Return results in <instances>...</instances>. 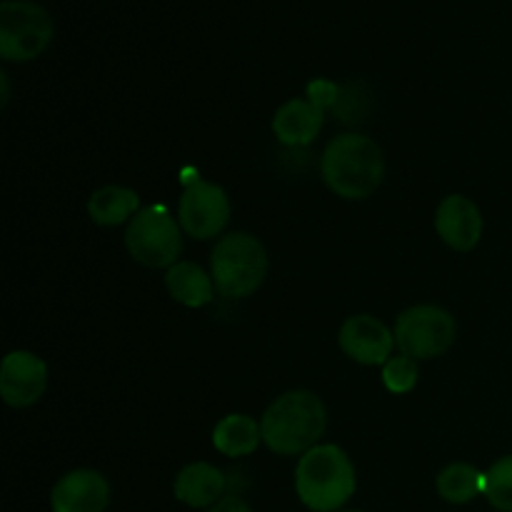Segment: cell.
<instances>
[{
    "mask_svg": "<svg viewBox=\"0 0 512 512\" xmlns=\"http://www.w3.org/2000/svg\"><path fill=\"white\" fill-rule=\"evenodd\" d=\"M260 443H263V430H260L258 420L250 418V415H225L213 430L215 450L223 453L225 458H245V455H253Z\"/></svg>",
    "mask_w": 512,
    "mask_h": 512,
    "instance_id": "obj_16",
    "label": "cell"
},
{
    "mask_svg": "<svg viewBox=\"0 0 512 512\" xmlns=\"http://www.w3.org/2000/svg\"><path fill=\"white\" fill-rule=\"evenodd\" d=\"M338 345L360 365H385L393 358L395 335L388 325L368 313L350 315L338 333Z\"/></svg>",
    "mask_w": 512,
    "mask_h": 512,
    "instance_id": "obj_10",
    "label": "cell"
},
{
    "mask_svg": "<svg viewBox=\"0 0 512 512\" xmlns=\"http://www.w3.org/2000/svg\"><path fill=\"white\" fill-rule=\"evenodd\" d=\"M435 233L448 248L470 253L483 238V213L465 195H448L435 210Z\"/></svg>",
    "mask_w": 512,
    "mask_h": 512,
    "instance_id": "obj_12",
    "label": "cell"
},
{
    "mask_svg": "<svg viewBox=\"0 0 512 512\" xmlns=\"http://www.w3.org/2000/svg\"><path fill=\"white\" fill-rule=\"evenodd\" d=\"M395 345L413 360H433L448 353L458 338V323L440 305H413L395 320Z\"/></svg>",
    "mask_w": 512,
    "mask_h": 512,
    "instance_id": "obj_7",
    "label": "cell"
},
{
    "mask_svg": "<svg viewBox=\"0 0 512 512\" xmlns=\"http://www.w3.org/2000/svg\"><path fill=\"white\" fill-rule=\"evenodd\" d=\"M53 18L33 0H3L0 5V58L28 63L53 40Z\"/></svg>",
    "mask_w": 512,
    "mask_h": 512,
    "instance_id": "obj_6",
    "label": "cell"
},
{
    "mask_svg": "<svg viewBox=\"0 0 512 512\" xmlns=\"http://www.w3.org/2000/svg\"><path fill=\"white\" fill-rule=\"evenodd\" d=\"M320 175L338 198L365 200L383 185V150L363 133L335 135L323 150Z\"/></svg>",
    "mask_w": 512,
    "mask_h": 512,
    "instance_id": "obj_1",
    "label": "cell"
},
{
    "mask_svg": "<svg viewBox=\"0 0 512 512\" xmlns=\"http://www.w3.org/2000/svg\"><path fill=\"white\" fill-rule=\"evenodd\" d=\"M483 495L500 512H512V455L493 463L485 473Z\"/></svg>",
    "mask_w": 512,
    "mask_h": 512,
    "instance_id": "obj_19",
    "label": "cell"
},
{
    "mask_svg": "<svg viewBox=\"0 0 512 512\" xmlns=\"http://www.w3.org/2000/svg\"><path fill=\"white\" fill-rule=\"evenodd\" d=\"M0 85H3V100H0V103H3V108H5V105H8V100H10V83H8V73H0Z\"/></svg>",
    "mask_w": 512,
    "mask_h": 512,
    "instance_id": "obj_23",
    "label": "cell"
},
{
    "mask_svg": "<svg viewBox=\"0 0 512 512\" xmlns=\"http://www.w3.org/2000/svg\"><path fill=\"white\" fill-rule=\"evenodd\" d=\"M173 493L188 508H213L223 500L225 475L210 463H190L175 475Z\"/></svg>",
    "mask_w": 512,
    "mask_h": 512,
    "instance_id": "obj_14",
    "label": "cell"
},
{
    "mask_svg": "<svg viewBox=\"0 0 512 512\" xmlns=\"http://www.w3.org/2000/svg\"><path fill=\"white\" fill-rule=\"evenodd\" d=\"M328 425L323 400L310 390H288L260 418L263 443L278 455H305L320 445Z\"/></svg>",
    "mask_w": 512,
    "mask_h": 512,
    "instance_id": "obj_2",
    "label": "cell"
},
{
    "mask_svg": "<svg viewBox=\"0 0 512 512\" xmlns=\"http://www.w3.org/2000/svg\"><path fill=\"white\" fill-rule=\"evenodd\" d=\"M108 505V480L93 468L70 470L53 485V493H50L53 512H105Z\"/></svg>",
    "mask_w": 512,
    "mask_h": 512,
    "instance_id": "obj_11",
    "label": "cell"
},
{
    "mask_svg": "<svg viewBox=\"0 0 512 512\" xmlns=\"http://www.w3.org/2000/svg\"><path fill=\"white\" fill-rule=\"evenodd\" d=\"M210 275L223 298H248L268 275V250L255 235L228 233L210 253Z\"/></svg>",
    "mask_w": 512,
    "mask_h": 512,
    "instance_id": "obj_4",
    "label": "cell"
},
{
    "mask_svg": "<svg viewBox=\"0 0 512 512\" xmlns=\"http://www.w3.org/2000/svg\"><path fill=\"white\" fill-rule=\"evenodd\" d=\"M140 210V195L125 185H103L95 190L88 200V215L100 228H115V225L133 220Z\"/></svg>",
    "mask_w": 512,
    "mask_h": 512,
    "instance_id": "obj_17",
    "label": "cell"
},
{
    "mask_svg": "<svg viewBox=\"0 0 512 512\" xmlns=\"http://www.w3.org/2000/svg\"><path fill=\"white\" fill-rule=\"evenodd\" d=\"M48 388V365L28 350H13L0 365V395L10 408H30Z\"/></svg>",
    "mask_w": 512,
    "mask_h": 512,
    "instance_id": "obj_9",
    "label": "cell"
},
{
    "mask_svg": "<svg viewBox=\"0 0 512 512\" xmlns=\"http://www.w3.org/2000/svg\"><path fill=\"white\" fill-rule=\"evenodd\" d=\"M183 228L160 205H148L133 215L125 228V248L145 268H173L183 253Z\"/></svg>",
    "mask_w": 512,
    "mask_h": 512,
    "instance_id": "obj_5",
    "label": "cell"
},
{
    "mask_svg": "<svg viewBox=\"0 0 512 512\" xmlns=\"http://www.w3.org/2000/svg\"><path fill=\"white\" fill-rule=\"evenodd\" d=\"M230 220V200L220 185L195 178L185 183L178 205V223L195 240L218 238Z\"/></svg>",
    "mask_w": 512,
    "mask_h": 512,
    "instance_id": "obj_8",
    "label": "cell"
},
{
    "mask_svg": "<svg viewBox=\"0 0 512 512\" xmlns=\"http://www.w3.org/2000/svg\"><path fill=\"white\" fill-rule=\"evenodd\" d=\"M355 468L343 448L320 443L300 455L295 468V493L313 512H338L355 495Z\"/></svg>",
    "mask_w": 512,
    "mask_h": 512,
    "instance_id": "obj_3",
    "label": "cell"
},
{
    "mask_svg": "<svg viewBox=\"0 0 512 512\" xmlns=\"http://www.w3.org/2000/svg\"><path fill=\"white\" fill-rule=\"evenodd\" d=\"M340 512H363V510H340Z\"/></svg>",
    "mask_w": 512,
    "mask_h": 512,
    "instance_id": "obj_24",
    "label": "cell"
},
{
    "mask_svg": "<svg viewBox=\"0 0 512 512\" xmlns=\"http://www.w3.org/2000/svg\"><path fill=\"white\" fill-rule=\"evenodd\" d=\"M383 385L395 395L410 393L418 385V360L408 358L403 353L393 355L383 365Z\"/></svg>",
    "mask_w": 512,
    "mask_h": 512,
    "instance_id": "obj_20",
    "label": "cell"
},
{
    "mask_svg": "<svg viewBox=\"0 0 512 512\" xmlns=\"http://www.w3.org/2000/svg\"><path fill=\"white\" fill-rule=\"evenodd\" d=\"M325 110L310 103L308 98H290L288 103L280 105L273 115V133L275 138L290 148H303L310 145L318 133L323 130Z\"/></svg>",
    "mask_w": 512,
    "mask_h": 512,
    "instance_id": "obj_13",
    "label": "cell"
},
{
    "mask_svg": "<svg viewBox=\"0 0 512 512\" xmlns=\"http://www.w3.org/2000/svg\"><path fill=\"white\" fill-rule=\"evenodd\" d=\"M208 512H253L248 503L243 498H223L220 503H215L213 508H208Z\"/></svg>",
    "mask_w": 512,
    "mask_h": 512,
    "instance_id": "obj_22",
    "label": "cell"
},
{
    "mask_svg": "<svg viewBox=\"0 0 512 512\" xmlns=\"http://www.w3.org/2000/svg\"><path fill=\"white\" fill-rule=\"evenodd\" d=\"M340 90H343L340 85L318 78L308 85V100L310 103L318 105L320 110L335 108V105H338V98H340Z\"/></svg>",
    "mask_w": 512,
    "mask_h": 512,
    "instance_id": "obj_21",
    "label": "cell"
},
{
    "mask_svg": "<svg viewBox=\"0 0 512 512\" xmlns=\"http://www.w3.org/2000/svg\"><path fill=\"white\" fill-rule=\"evenodd\" d=\"M165 288H168L170 298L185 308H203L215 295L213 275L205 273L193 260H178L173 268H168Z\"/></svg>",
    "mask_w": 512,
    "mask_h": 512,
    "instance_id": "obj_15",
    "label": "cell"
},
{
    "mask_svg": "<svg viewBox=\"0 0 512 512\" xmlns=\"http://www.w3.org/2000/svg\"><path fill=\"white\" fill-rule=\"evenodd\" d=\"M485 473H478L470 463H450L435 478V488L445 503L465 505L483 493Z\"/></svg>",
    "mask_w": 512,
    "mask_h": 512,
    "instance_id": "obj_18",
    "label": "cell"
}]
</instances>
